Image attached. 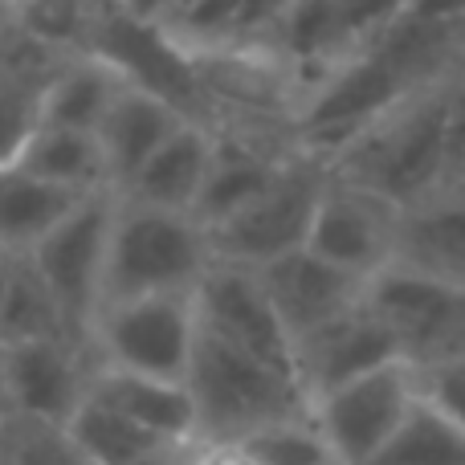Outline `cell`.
<instances>
[{
  "label": "cell",
  "mask_w": 465,
  "mask_h": 465,
  "mask_svg": "<svg viewBox=\"0 0 465 465\" xmlns=\"http://www.w3.org/2000/svg\"><path fill=\"white\" fill-rule=\"evenodd\" d=\"M461 74L465 65L396 106L368 135L343 147L331 172L371 188L396 209L450 188L461 163Z\"/></svg>",
  "instance_id": "6da1fadb"
},
{
  "label": "cell",
  "mask_w": 465,
  "mask_h": 465,
  "mask_svg": "<svg viewBox=\"0 0 465 465\" xmlns=\"http://www.w3.org/2000/svg\"><path fill=\"white\" fill-rule=\"evenodd\" d=\"M213 265H217V253H213V237L201 221L184 217V213L131 204L119 196L103 306L131 302V298L196 294V286Z\"/></svg>",
  "instance_id": "7a4b0ae2"
},
{
  "label": "cell",
  "mask_w": 465,
  "mask_h": 465,
  "mask_svg": "<svg viewBox=\"0 0 465 465\" xmlns=\"http://www.w3.org/2000/svg\"><path fill=\"white\" fill-rule=\"evenodd\" d=\"M188 392L201 441H245L282 420L311 417V401L290 371L270 368L204 331L188 371Z\"/></svg>",
  "instance_id": "3957f363"
},
{
  "label": "cell",
  "mask_w": 465,
  "mask_h": 465,
  "mask_svg": "<svg viewBox=\"0 0 465 465\" xmlns=\"http://www.w3.org/2000/svg\"><path fill=\"white\" fill-rule=\"evenodd\" d=\"M331 184V163L314 152L298 147L282 176L221 229H213V253L217 262L262 270L290 253H302L311 245V229L319 217L322 193Z\"/></svg>",
  "instance_id": "277c9868"
},
{
  "label": "cell",
  "mask_w": 465,
  "mask_h": 465,
  "mask_svg": "<svg viewBox=\"0 0 465 465\" xmlns=\"http://www.w3.org/2000/svg\"><path fill=\"white\" fill-rule=\"evenodd\" d=\"M201 343L193 294L131 298V302L103 306L90 331V360L94 368H119L135 376L180 380L188 384L193 355Z\"/></svg>",
  "instance_id": "5b68a950"
},
{
  "label": "cell",
  "mask_w": 465,
  "mask_h": 465,
  "mask_svg": "<svg viewBox=\"0 0 465 465\" xmlns=\"http://www.w3.org/2000/svg\"><path fill=\"white\" fill-rule=\"evenodd\" d=\"M114 213H119V193L114 188L86 196L62 225L41 241L37 253L29 257L37 265V273L45 278L49 294L62 306L65 322H70V335L82 347H90V331H94V319L103 311Z\"/></svg>",
  "instance_id": "8992f818"
},
{
  "label": "cell",
  "mask_w": 465,
  "mask_h": 465,
  "mask_svg": "<svg viewBox=\"0 0 465 465\" xmlns=\"http://www.w3.org/2000/svg\"><path fill=\"white\" fill-rule=\"evenodd\" d=\"M420 392H425L420 363L401 360L327 392L322 401L311 404V417L319 433L327 437L339 465H371L376 453L392 441L396 429L404 425Z\"/></svg>",
  "instance_id": "52a82bcc"
},
{
  "label": "cell",
  "mask_w": 465,
  "mask_h": 465,
  "mask_svg": "<svg viewBox=\"0 0 465 465\" xmlns=\"http://www.w3.org/2000/svg\"><path fill=\"white\" fill-rule=\"evenodd\" d=\"M196 319L201 331L221 343L237 347V351L253 355V360L282 368L298 380L294 371V339H290L286 322L278 319L270 294H265L257 270L245 265L217 262L204 282L196 286Z\"/></svg>",
  "instance_id": "ba28073f"
},
{
  "label": "cell",
  "mask_w": 465,
  "mask_h": 465,
  "mask_svg": "<svg viewBox=\"0 0 465 465\" xmlns=\"http://www.w3.org/2000/svg\"><path fill=\"white\" fill-rule=\"evenodd\" d=\"M363 306L401 339L409 360L429 363L461 351L465 343V294L433 278L388 265L363 290Z\"/></svg>",
  "instance_id": "9c48e42d"
},
{
  "label": "cell",
  "mask_w": 465,
  "mask_h": 465,
  "mask_svg": "<svg viewBox=\"0 0 465 465\" xmlns=\"http://www.w3.org/2000/svg\"><path fill=\"white\" fill-rule=\"evenodd\" d=\"M0 368H5L13 420L57 429L74 420V412L90 396V376H94V360L70 339L0 343Z\"/></svg>",
  "instance_id": "30bf717a"
},
{
  "label": "cell",
  "mask_w": 465,
  "mask_h": 465,
  "mask_svg": "<svg viewBox=\"0 0 465 465\" xmlns=\"http://www.w3.org/2000/svg\"><path fill=\"white\" fill-rule=\"evenodd\" d=\"M396 229H401V209L392 201L331 172V184L322 193L306 249L319 253L322 262L371 282L380 270L392 265Z\"/></svg>",
  "instance_id": "8fae6325"
},
{
  "label": "cell",
  "mask_w": 465,
  "mask_h": 465,
  "mask_svg": "<svg viewBox=\"0 0 465 465\" xmlns=\"http://www.w3.org/2000/svg\"><path fill=\"white\" fill-rule=\"evenodd\" d=\"M401 360H409L401 339L363 302L351 314L314 331L311 339H302L294 347V371L311 404L322 401L327 392H335V388L351 384V380H363L371 371L388 368V363H401Z\"/></svg>",
  "instance_id": "7c38bea8"
},
{
  "label": "cell",
  "mask_w": 465,
  "mask_h": 465,
  "mask_svg": "<svg viewBox=\"0 0 465 465\" xmlns=\"http://www.w3.org/2000/svg\"><path fill=\"white\" fill-rule=\"evenodd\" d=\"M257 278H262L278 319L286 322L294 347L302 343V339H311L314 331H322L335 319L351 314L355 306L363 302V290H368L363 278L322 262V257L311 253V249L262 265Z\"/></svg>",
  "instance_id": "4fadbf2b"
},
{
  "label": "cell",
  "mask_w": 465,
  "mask_h": 465,
  "mask_svg": "<svg viewBox=\"0 0 465 465\" xmlns=\"http://www.w3.org/2000/svg\"><path fill=\"white\" fill-rule=\"evenodd\" d=\"M392 265L465 294V193L458 184L401 209Z\"/></svg>",
  "instance_id": "5bb4252c"
},
{
  "label": "cell",
  "mask_w": 465,
  "mask_h": 465,
  "mask_svg": "<svg viewBox=\"0 0 465 465\" xmlns=\"http://www.w3.org/2000/svg\"><path fill=\"white\" fill-rule=\"evenodd\" d=\"M298 147H270L262 139L237 135V131H221L217 127V155H213L209 180H204L201 204L193 217L204 229H221L225 221H232L237 213H245L273 180L282 176V168L290 163Z\"/></svg>",
  "instance_id": "9a60e30c"
},
{
  "label": "cell",
  "mask_w": 465,
  "mask_h": 465,
  "mask_svg": "<svg viewBox=\"0 0 465 465\" xmlns=\"http://www.w3.org/2000/svg\"><path fill=\"white\" fill-rule=\"evenodd\" d=\"M213 155H217V123L188 119L143 163V172L127 184V193H119V196L131 204H147V209H160V213H184V217H193L196 204H201L204 180H209Z\"/></svg>",
  "instance_id": "2e32d148"
},
{
  "label": "cell",
  "mask_w": 465,
  "mask_h": 465,
  "mask_svg": "<svg viewBox=\"0 0 465 465\" xmlns=\"http://www.w3.org/2000/svg\"><path fill=\"white\" fill-rule=\"evenodd\" d=\"M184 123H188V114L180 106H172L168 98L131 82L123 90V98L114 103V111L106 114L103 131H98V143H103V155H106V176H111L114 193H127V184L143 172V163Z\"/></svg>",
  "instance_id": "e0dca14e"
},
{
  "label": "cell",
  "mask_w": 465,
  "mask_h": 465,
  "mask_svg": "<svg viewBox=\"0 0 465 465\" xmlns=\"http://www.w3.org/2000/svg\"><path fill=\"white\" fill-rule=\"evenodd\" d=\"M90 396L111 404L139 429L168 445L180 441H201V425H196V404L188 384L180 380H155V376H135V371L119 368H94L90 376Z\"/></svg>",
  "instance_id": "ac0fdd59"
},
{
  "label": "cell",
  "mask_w": 465,
  "mask_h": 465,
  "mask_svg": "<svg viewBox=\"0 0 465 465\" xmlns=\"http://www.w3.org/2000/svg\"><path fill=\"white\" fill-rule=\"evenodd\" d=\"M82 201H86V193L57 188L49 180L25 172L21 163L5 168L0 172V257H33L41 241Z\"/></svg>",
  "instance_id": "d6986e66"
},
{
  "label": "cell",
  "mask_w": 465,
  "mask_h": 465,
  "mask_svg": "<svg viewBox=\"0 0 465 465\" xmlns=\"http://www.w3.org/2000/svg\"><path fill=\"white\" fill-rule=\"evenodd\" d=\"M127 74L103 54H86V57H70L62 70L54 74L41 103V123L49 127H70V131H86L98 135L106 123V114L114 111V103L127 90Z\"/></svg>",
  "instance_id": "ffe728a7"
},
{
  "label": "cell",
  "mask_w": 465,
  "mask_h": 465,
  "mask_svg": "<svg viewBox=\"0 0 465 465\" xmlns=\"http://www.w3.org/2000/svg\"><path fill=\"white\" fill-rule=\"evenodd\" d=\"M25 172L49 180L57 188H70V193H106L111 176H106V155L98 135L86 131H70V127H49L41 123L37 135L25 147Z\"/></svg>",
  "instance_id": "44dd1931"
},
{
  "label": "cell",
  "mask_w": 465,
  "mask_h": 465,
  "mask_svg": "<svg viewBox=\"0 0 465 465\" xmlns=\"http://www.w3.org/2000/svg\"><path fill=\"white\" fill-rule=\"evenodd\" d=\"M106 8L111 0H13L5 16L29 41L70 62L94 54Z\"/></svg>",
  "instance_id": "7402d4cb"
},
{
  "label": "cell",
  "mask_w": 465,
  "mask_h": 465,
  "mask_svg": "<svg viewBox=\"0 0 465 465\" xmlns=\"http://www.w3.org/2000/svg\"><path fill=\"white\" fill-rule=\"evenodd\" d=\"M29 339H70V343H78L70 335V322H65L57 298L49 294L45 278L37 273V265L29 257H13L5 311H0V343H29Z\"/></svg>",
  "instance_id": "603a6c76"
},
{
  "label": "cell",
  "mask_w": 465,
  "mask_h": 465,
  "mask_svg": "<svg viewBox=\"0 0 465 465\" xmlns=\"http://www.w3.org/2000/svg\"><path fill=\"white\" fill-rule=\"evenodd\" d=\"M371 465H465V429L420 392Z\"/></svg>",
  "instance_id": "cb8c5ba5"
},
{
  "label": "cell",
  "mask_w": 465,
  "mask_h": 465,
  "mask_svg": "<svg viewBox=\"0 0 465 465\" xmlns=\"http://www.w3.org/2000/svg\"><path fill=\"white\" fill-rule=\"evenodd\" d=\"M65 433H70L74 445L90 458V465H139L147 453L168 445V441H160V437H152L147 429H139L135 420H127L123 412H114L111 404H103L98 396L82 401V409L74 412Z\"/></svg>",
  "instance_id": "d4e9b609"
},
{
  "label": "cell",
  "mask_w": 465,
  "mask_h": 465,
  "mask_svg": "<svg viewBox=\"0 0 465 465\" xmlns=\"http://www.w3.org/2000/svg\"><path fill=\"white\" fill-rule=\"evenodd\" d=\"M241 445L262 465H339L327 437L314 425V417L282 420V425H270L262 433L245 437Z\"/></svg>",
  "instance_id": "484cf974"
},
{
  "label": "cell",
  "mask_w": 465,
  "mask_h": 465,
  "mask_svg": "<svg viewBox=\"0 0 465 465\" xmlns=\"http://www.w3.org/2000/svg\"><path fill=\"white\" fill-rule=\"evenodd\" d=\"M5 461L8 465H90L74 437L57 425H25L13 420L5 429Z\"/></svg>",
  "instance_id": "4316f807"
},
{
  "label": "cell",
  "mask_w": 465,
  "mask_h": 465,
  "mask_svg": "<svg viewBox=\"0 0 465 465\" xmlns=\"http://www.w3.org/2000/svg\"><path fill=\"white\" fill-rule=\"evenodd\" d=\"M420 388L437 409H445L465 429V351L420 363Z\"/></svg>",
  "instance_id": "83f0119b"
},
{
  "label": "cell",
  "mask_w": 465,
  "mask_h": 465,
  "mask_svg": "<svg viewBox=\"0 0 465 465\" xmlns=\"http://www.w3.org/2000/svg\"><path fill=\"white\" fill-rule=\"evenodd\" d=\"M184 5L188 0H111V8L119 16H127V21H135V25H147V29H168Z\"/></svg>",
  "instance_id": "f1b7e54d"
},
{
  "label": "cell",
  "mask_w": 465,
  "mask_h": 465,
  "mask_svg": "<svg viewBox=\"0 0 465 465\" xmlns=\"http://www.w3.org/2000/svg\"><path fill=\"white\" fill-rule=\"evenodd\" d=\"M196 465H262L241 441H196Z\"/></svg>",
  "instance_id": "f546056e"
},
{
  "label": "cell",
  "mask_w": 465,
  "mask_h": 465,
  "mask_svg": "<svg viewBox=\"0 0 465 465\" xmlns=\"http://www.w3.org/2000/svg\"><path fill=\"white\" fill-rule=\"evenodd\" d=\"M139 465H196V441L184 445H160L155 453H147Z\"/></svg>",
  "instance_id": "4dcf8cb0"
},
{
  "label": "cell",
  "mask_w": 465,
  "mask_h": 465,
  "mask_svg": "<svg viewBox=\"0 0 465 465\" xmlns=\"http://www.w3.org/2000/svg\"><path fill=\"white\" fill-rule=\"evenodd\" d=\"M0 425H13V409H8V392H5V368H0Z\"/></svg>",
  "instance_id": "1f68e13d"
},
{
  "label": "cell",
  "mask_w": 465,
  "mask_h": 465,
  "mask_svg": "<svg viewBox=\"0 0 465 465\" xmlns=\"http://www.w3.org/2000/svg\"><path fill=\"white\" fill-rule=\"evenodd\" d=\"M8 270H13V257H0V311H5V294H8Z\"/></svg>",
  "instance_id": "d6a6232c"
},
{
  "label": "cell",
  "mask_w": 465,
  "mask_h": 465,
  "mask_svg": "<svg viewBox=\"0 0 465 465\" xmlns=\"http://www.w3.org/2000/svg\"><path fill=\"white\" fill-rule=\"evenodd\" d=\"M453 184H458V188H461V193H465V160H461V168H458V176H453Z\"/></svg>",
  "instance_id": "836d02e7"
},
{
  "label": "cell",
  "mask_w": 465,
  "mask_h": 465,
  "mask_svg": "<svg viewBox=\"0 0 465 465\" xmlns=\"http://www.w3.org/2000/svg\"><path fill=\"white\" fill-rule=\"evenodd\" d=\"M8 13V0H0V16H5Z\"/></svg>",
  "instance_id": "e575fe53"
},
{
  "label": "cell",
  "mask_w": 465,
  "mask_h": 465,
  "mask_svg": "<svg viewBox=\"0 0 465 465\" xmlns=\"http://www.w3.org/2000/svg\"><path fill=\"white\" fill-rule=\"evenodd\" d=\"M0 465H8V461H5V441H0Z\"/></svg>",
  "instance_id": "d590c367"
},
{
  "label": "cell",
  "mask_w": 465,
  "mask_h": 465,
  "mask_svg": "<svg viewBox=\"0 0 465 465\" xmlns=\"http://www.w3.org/2000/svg\"><path fill=\"white\" fill-rule=\"evenodd\" d=\"M5 429H8V425H0V441H5Z\"/></svg>",
  "instance_id": "8d00e7d4"
},
{
  "label": "cell",
  "mask_w": 465,
  "mask_h": 465,
  "mask_svg": "<svg viewBox=\"0 0 465 465\" xmlns=\"http://www.w3.org/2000/svg\"><path fill=\"white\" fill-rule=\"evenodd\" d=\"M8 5H13V0H8Z\"/></svg>",
  "instance_id": "74e56055"
}]
</instances>
